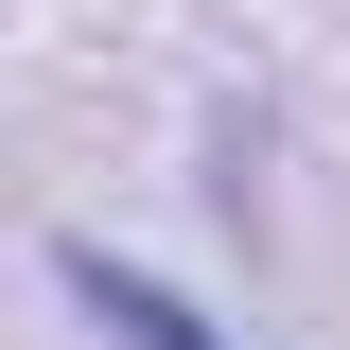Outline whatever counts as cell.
I'll list each match as a JSON object with an SVG mask.
<instances>
[{
    "mask_svg": "<svg viewBox=\"0 0 350 350\" xmlns=\"http://www.w3.org/2000/svg\"><path fill=\"white\" fill-rule=\"evenodd\" d=\"M53 280H70V315H88V333H123V350H228L211 315L175 298V280H140V262H105V245H53Z\"/></svg>",
    "mask_w": 350,
    "mask_h": 350,
    "instance_id": "cell-1",
    "label": "cell"
}]
</instances>
